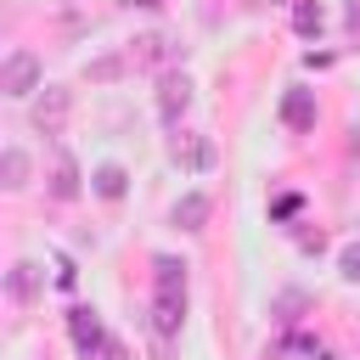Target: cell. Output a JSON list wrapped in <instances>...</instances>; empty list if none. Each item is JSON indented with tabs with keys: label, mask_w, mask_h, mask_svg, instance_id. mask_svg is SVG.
<instances>
[{
	"label": "cell",
	"mask_w": 360,
	"mask_h": 360,
	"mask_svg": "<svg viewBox=\"0 0 360 360\" xmlns=\"http://www.w3.org/2000/svg\"><path fill=\"white\" fill-rule=\"evenodd\" d=\"M129 6H146V11H152V6H158V0H129Z\"/></svg>",
	"instance_id": "d6986e66"
},
{
	"label": "cell",
	"mask_w": 360,
	"mask_h": 360,
	"mask_svg": "<svg viewBox=\"0 0 360 360\" xmlns=\"http://www.w3.org/2000/svg\"><path fill=\"white\" fill-rule=\"evenodd\" d=\"M68 332H73L79 354H90V349L107 338V326H101V315H96V309H68Z\"/></svg>",
	"instance_id": "7c38bea8"
},
{
	"label": "cell",
	"mask_w": 360,
	"mask_h": 360,
	"mask_svg": "<svg viewBox=\"0 0 360 360\" xmlns=\"http://www.w3.org/2000/svg\"><path fill=\"white\" fill-rule=\"evenodd\" d=\"M292 28H298L304 39L321 34V6H315V0H298V6H292Z\"/></svg>",
	"instance_id": "5bb4252c"
},
{
	"label": "cell",
	"mask_w": 360,
	"mask_h": 360,
	"mask_svg": "<svg viewBox=\"0 0 360 360\" xmlns=\"http://www.w3.org/2000/svg\"><path fill=\"white\" fill-rule=\"evenodd\" d=\"M338 270H343V281H360V242H349L338 253Z\"/></svg>",
	"instance_id": "2e32d148"
},
{
	"label": "cell",
	"mask_w": 360,
	"mask_h": 360,
	"mask_svg": "<svg viewBox=\"0 0 360 360\" xmlns=\"http://www.w3.org/2000/svg\"><path fill=\"white\" fill-rule=\"evenodd\" d=\"M28 169H34V163H28L22 146H6V152H0V186H6V191H22V186H28Z\"/></svg>",
	"instance_id": "4fadbf2b"
},
{
	"label": "cell",
	"mask_w": 360,
	"mask_h": 360,
	"mask_svg": "<svg viewBox=\"0 0 360 360\" xmlns=\"http://www.w3.org/2000/svg\"><path fill=\"white\" fill-rule=\"evenodd\" d=\"M84 360H124V343H118V338H101V343H96Z\"/></svg>",
	"instance_id": "ac0fdd59"
},
{
	"label": "cell",
	"mask_w": 360,
	"mask_h": 360,
	"mask_svg": "<svg viewBox=\"0 0 360 360\" xmlns=\"http://www.w3.org/2000/svg\"><path fill=\"white\" fill-rule=\"evenodd\" d=\"M84 191V174H79V163L68 158V152H56V163H51V197L56 202H73Z\"/></svg>",
	"instance_id": "ba28073f"
},
{
	"label": "cell",
	"mask_w": 360,
	"mask_h": 360,
	"mask_svg": "<svg viewBox=\"0 0 360 360\" xmlns=\"http://www.w3.org/2000/svg\"><path fill=\"white\" fill-rule=\"evenodd\" d=\"M208 214H214V197L208 191H180V202H174V225L180 231H202Z\"/></svg>",
	"instance_id": "9c48e42d"
},
{
	"label": "cell",
	"mask_w": 360,
	"mask_h": 360,
	"mask_svg": "<svg viewBox=\"0 0 360 360\" xmlns=\"http://www.w3.org/2000/svg\"><path fill=\"white\" fill-rule=\"evenodd\" d=\"M152 270H158L152 326H158V338H174V332H180V321H186V264H180L174 253H158V259H152Z\"/></svg>",
	"instance_id": "6da1fadb"
},
{
	"label": "cell",
	"mask_w": 360,
	"mask_h": 360,
	"mask_svg": "<svg viewBox=\"0 0 360 360\" xmlns=\"http://www.w3.org/2000/svg\"><path fill=\"white\" fill-rule=\"evenodd\" d=\"M180 51H174V39L169 34H141L135 45H129V68H163V62H174Z\"/></svg>",
	"instance_id": "8992f818"
},
{
	"label": "cell",
	"mask_w": 360,
	"mask_h": 360,
	"mask_svg": "<svg viewBox=\"0 0 360 360\" xmlns=\"http://www.w3.org/2000/svg\"><path fill=\"white\" fill-rule=\"evenodd\" d=\"M169 158H174V169H186V174H208L214 169V141L208 135H197V129H180L174 141H169Z\"/></svg>",
	"instance_id": "277c9868"
},
{
	"label": "cell",
	"mask_w": 360,
	"mask_h": 360,
	"mask_svg": "<svg viewBox=\"0 0 360 360\" xmlns=\"http://www.w3.org/2000/svg\"><path fill=\"white\" fill-rule=\"evenodd\" d=\"M124 68H129V56H101V62H90V79H96V84H107V79H118Z\"/></svg>",
	"instance_id": "9a60e30c"
},
{
	"label": "cell",
	"mask_w": 360,
	"mask_h": 360,
	"mask_svg": "<svg viewBox=\"0 0 360 360\" xmlns=\"http://www.w3.org/2000/svg\"><path fill=\"white\" fill-rule=\"evenodd\" d=\"M315 90H304V84H292L287 96H281V124L287 129H315Z\"/></svg>",
	"instance_id": "52a82bcc"
},
{
	"label": "cell",
	"mask_w": 360,
	"mask_h": 360,
	"mask_svg": "<svg viewBox=\"0 0 360 360\" xmlns=\"http://www.w3.org/2000/svg\"><path fill=\"white\" fill-rule=\"evenodd\" d=\"M34 90H45V68H39V56H34V51H11V56L0 62V96L22 101V96H34Z\"/></svg>",
	"instance_id": "7a4b0ae2"
},
{
	"label": "cell",
	"mask_w": 360,
	"mask_h": 360,
	"mask_svg": "<svg viewBox=\"0 0 360 360\" xmlns=\"http://www.w3.org/2000/svg\"><path fill=\"white\" fill-rule=\"evenodd\" d=\"M90 191H96L101 202H118V197L129 191V169H124V163H101V169H90Z\"/></svg>",
	"instance_id": "30bf717a"
},
{
	"label": "cell",
	"mask_w": 360,
	"mask_h": 360,
	"mask_svg": "<svg viewBox=\"0 0 360 360\" xmlns=\"http://www.w3.org/2000/svg\"><path fill=\"white\" fill-rule=\"evenodd\" d=\"M298 208H304V197H298V191H287V197H276V202H270V219H292Z\"/></svg>",
	"instance_id": "e0dca14e"
},
{
	"label": "cell",
	"mask_w": 360,
	"mask_h": 360,
	"mask_svg": "<svg viewBox=\"0 0 360 360\" xmlns=\"http://www.w3.org/2000/svg\"><path fill=\"white\" fill-rule=\"evenodd\" d=\"M68 112H73V90H68V84H45L28 118H34V129H39V135H62Z\"/></svg>",
	"instance_id": "3957f363"
},
{
	"label": "cell",
	"mask_w": 360,
	"mask_h": 360,
	"mask_svg": "<svg viewBox=\"0 0 360 360\" xmlns=\"http://www.w3.org/2000/svg\"><path fill=\"white\" fill-rule=\"evenodd\" d=\"M186 107H191V79L186 73H163V84H158V118L163 124H180Z\"/></svg>",
	"instance_id": "5b68a950"
},
{
	"label": "cell",
	"mask_w": 360,
	"mask_h": 360,
	"mask_svg": "<svg viewBox=\"0 0 360 360\" xmlns=\"http://www.w3.org/2000/svg\"><path fill=\"white\" fill-rule=\"evenodd\" d=\"M39 287H45V281H39V264L17 259V264L6 270V292H11L17 304H34V298H39Z\"/></svg>",
	"instance_id": "8fae6325"
}]
</instances>
